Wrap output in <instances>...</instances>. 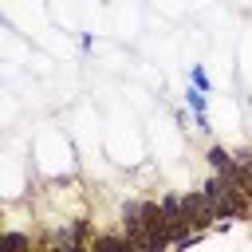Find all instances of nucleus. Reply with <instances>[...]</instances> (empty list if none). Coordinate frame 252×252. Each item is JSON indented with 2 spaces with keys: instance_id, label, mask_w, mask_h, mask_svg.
I'll return each instance as SVG.
<instances>
[{
  "instance_id": "obj_1",
  "label": "nucleus",
  "mask_w": 252,
  "mask_h": 252,
  "mask_svg": "<svg viewBox=\"0 0 252 252\" xmlns=\"http://www.w3.org/2000/svg\"><path fill=\"white\" fill-rule=\"evenodd\" d=\"M236 193H240V189H236L228 177H217V181L205 185V197H209V205L217 209V217H240V213H244V201H240Z\"/></svg>"
},
{
  "instance_id": "obj_2",
  "label": "nucleus",
  "mask_w": 252,
  "mask_h": 252,
  "mask_svg": "<svg viewBox=\"0 0 252 252\" xmlns=\"http://www.w3.org/2000/svg\"><path fill=\"white\" fill-rule=\"evenodd\" d=\"M98 248H102V252H134V244H130V240H114V236L98 240Z\"/></svg>"
},
{
  "instance_id": "obj_3",
  "label": "nucleus",
  "mask_w": 252,
  "mask_h": 252,
  "mask_svg": "<svg viewBox=\"0 0 252 252\" xmlns=\"http://www.w3.org/2000/svg\"><path fill=\"white\" fill-rule=\"evenodd\" d=\"M4 248H8V252H28L32 244H28V236H20V232H8V236H4Z\"/></svg>"
},
{
  "instance_id": "obj_4",
  "label": "nucleus",
  "mask_w": 252,
  "mask_h": 252,
  "mask_svg": "<svg viewBox=\"0 0 252 252\" xmlns=\"http://www.w3.org/2000/svg\"><path fill=\"white\" fill-rule=\"evenodd\" d=\"M47 252H59V248H47ZM63 252H79V248H63Z\"/></svg>"
}]
</instances>
